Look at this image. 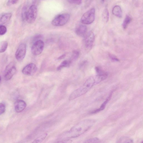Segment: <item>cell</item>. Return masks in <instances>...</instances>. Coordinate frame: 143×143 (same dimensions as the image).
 Returning <instances> with one entry per match:
<instances>
[{
  "instance_id": "obj_1",
  "label": "cell",
  "mask_w": 143,
  "mask_h": 143,
  "mask_svg": "<svg viewBox=\"0 0 143 143\" xmlns=\"http://www.w3.org/2000/svg\"><path fill=\"white\" fill-rule=\"evenodd\" d=\"M95 122V120L91 119H87L81 121L69 131L60 135L58 136V140L62 141L79 136L92 127Z\"/></svg>"
},
{
  "instance_id": "obj_2",
  "label": "cell",
  "mask_w": 143,
  "mask_h": 143,
  "mask_svg": "<svg viewBox=\"0 0 143 143\" xmlns=\"http://www.w3.org/2000/svg\"><path fill=\"white\" fill-rule=\"evenodd\" d=\"M96 84L97 83L95 76L89 78L81 87L71 93L69 96V100H72L85 94Z\"/></svg>"
},
{
  "instance_id": "obj_3",
  "label": "cell",
  "mask_w": 143,
  "mask_h": 143,
  "mask_svg": "<svg viewBox=\"0 0 143 143\" xmlns=\"http://www.w3.org/2000/svg\"><path fill=\"white\" fill-rule=\"evenodd\" d=\"M70 17V16L69 14L58 15L53 19L52 22V24L56 26H63L68 22Z\"/></svg>"
},
{
  "instance_id": "obj_4",
  "label": "cell",
  "mask_w": 143,
  "mask_h": 143,
  "mask_svg": "<svg viewBox=\"0 0 143 143\" xmlns=\"http://www.w3.org/2000/svg\"><path fill=\"white\" fill-rule=\"evenodd\" d=\"M95 19V9L91 8L82 15L80 22L84 24H89L92 23Z\"/></svg>"
},
{
  "instance_id": "obj_5",
  "label": "cell",
  "mask_w": 143,
  "mask_h": 143,
  "mask_svg": "<svg viewBox=\"0 0 143 143\" xmlns=\"http://www.w3.org/2000/svg\"><path fill=\"white\" fill-rule=\"evenodd\" d=\"M37 15V9L35 5H32L27 10L26 21L29 24L35 21Z\"/></svg>"
},
{
  "instance_id": "obj_6",
  "label": "cell",
  "mask_w": 143,
  "mask_h": 143,
  "mask_svg": "<svg viewBox=\"0 0 143 143\" xmlns=\"http://www.w3.org/2000/svg\"><path fill=\"white\" fill-rule=\"evenodd\" d=\"M16 69L13 62L7 66L5 71L4 78L6 80H10L16 72Z\"/></svg>"
},
{
  "instance_id": "obj_7",
  "label": "cell",
  "mask_w": 143,
  "mask_h": 143,
  "mask_svg": "<svg viewBox=\"0 0 143 143\" xmlns=\"http://www.w3.org/2000/svg\"><path fill=\"white\" fill-rule=\"evenodd\" d=\"M44 46L43 41L39 40L36 41L33 44L32 47V54L35 56H38L42 52Z\"/></svg>"
},
{
  "instance_id": "obj_8",
  "label": "cell",
  "mask_w": 143,
  "mask_h": 143,
  "mask_svg": "<svg viewBox=\"0 0 143 143\" xmlns=\"http://www.w3.org/2000/svg\"><path fill=\"white\" fill-rule=\"evenodd\" d=\"M26 46L24 43L20 44L16 50V58L18 61H21L24 58L26 55Z\"/></svg>"
},
{
  "instance_id": "obj_9",
  "label": "cell",
  "mask_w": 143,
  "mask_h": 143,
  "mask_svg": "<svg viewBox=\"0 0 143 143\" xmlns=\"http://www.w3.org/2000/svg\"><path fill=\"white\" fill-rule=\"evenodd\" d=\"M37 70V68L35 64L31 63L25 66L22 72L23 74L27 76H31L35 74Z\"/></svg>"
},
{
  "instance_id": "obj_10",
  "label": "cell",
  "mask_w": 143,
  "mask_h": 143,
  "mask_svg": "<svg viewBox=\"0 0 143 143\" xmlns=\"http://www.w3.org/2000/svg\"><path fill=\"white\" fill-rule=\"evenodd\" d=\"M84 43L86 48L91 49L92 48L95 39V34L92 32H90L86 35Z\"/></svg>"
},
{
  "instance_id": "obj_11",
  "label": "cell",
  "mask_w": 143,
  "mask_h": 143,
  "mask_svg": "<svg viewBox=\"0 0 143 143\" xmlns=\"http://www.w3.org/2000/svg\"><path fill=\"white\" fill-rule=\"evenodd\" d=\"M27 104L24 101L18 100L14 104V108L16 112L20 113L23 111L26 108Z\"/></svg>"
},
{
  "instance_id": "obj_12",
  "label": "cell",
  "mask_w": 143,
  "mask_h": 143,
  "mask_svg": "<svg viewBox=\"0 0 143 143\" xmlns=\"http://www.w3.org/2000/svg\"><path fill=\"white\" fill-rule=\"evenodd\" d=\"M87 28L85 25H80L77 27L76 32L78 35L80 37H83L87 34Z\"/></svg>"
},
{
  "instance_id": "obj_13",
  "label": "cell",
  "mask_w": 143,
  "mask_h": 143,
  "mask_svg": "<svg viewBox=\"0 0 143 143\" xmlns=\"http://www.w3.org/2000/svg\"><path fill=\"white\" fill-rule=\"evenodd\" d=\"M12 14L10 13L5 14L0 18V25L4 24L8 22L11 19Z\"/></svg>"
},
{
  "instance_id": "obj_14",
  "label": "cell",
  "mask_w": 143,
  "mask_h": 143,
  "mask_svg": "<svg viewBox=\"0 0 143 143\" xmlns=\"http://www.w3.org/2000/svg\"><path fill=\"white\" fill-rule=\"evenodd\" d=\"M112 92H111L110 94L109 95V96H108V97L107 99H106V100L105 101L102 103L99 109L95 110L94 111H91L90 113H91V114H95V113H98L100 111L103 110L105 109L106 106V105H107L108 103L109 102V101L111 99L112 96Z\"/></svg>"
},
{
  "instance_id": "obj_15",
  "label": "cell",
  "mask_w": 143,
  "mask_h": 143,
  "mask_svg": "<svg viewBox=\"0 0 143 143\" xmlns=\"http://www.w3.org/2000/svg\"><path fill=\"white\" fill-rule=\"evenodd\" d=\"M113 15L117 17L121 18L122 16V11L119 5H116L113 7L112 10Z\"/></svg>"
},
{
  "instance_id": "obj_16",
  "label": "cell",
  "mask_w": 143,
  "mask_h": 143,
  "mask_svg": "<svg viewBox=\"0 0 143 143\" xmlns=\"http://www.w3.org/2000/svg\"><path fill=\"white\" fill-rule=\"evenodd\" d=\"M95 69L97 73V75L102 77L105 79H107L108 76V74L107 72L103 70L99 67H95Z\"/></svg>"
},
{
  "instance_id": "obj_17",
  "label": "cell",
  "mask_w": 143,
  "mask_h": 143,
  "mask_svg": "<svg viewBox=\"0 0 143 143\" xmlns=\"http://www.w3.org/2000/svg\"><path fill=\"white\" fill-rule=\"evenodd\" d=\"M72 62L70 60H65L58 66L57 68V70L60 71L64 68L68 67L70 65Z\"/></svg>"
},
{
  "instance_id": "obj_18",
  "label": "cell",
  "mask_w": 143,
  "mask_h": 143,
  "mask_svg": "<svg viewBox=\"0 0 143 143\" xmlns=\"http://www.w3.org/2000/svg\"><path fill=\"white\" fill-rule=\"evenodd\" d=\"M102 19L104 22L107 23L109 20V10L107 8L104 9L102 14Z\"/></svg>"
},
{
  "instance_id": "obj_19",
  "label": "cell",
  "mask_w": 143,
  "mask_h": 143,
  "mask_svg": "<svg viewBox=\"0 0 143 143\" xmlns=\"http://www.w3.org/2000/svg\"><path fill=\"white\" fill-rule=\"evenodd\" d=\"M132 21V18L129 16H127L125 18L122 24V26L124 29L127 28L128 25Z\"/></svg>"
},
{
  "instance_id": "obj_20",
  "label": "cell",
  "mask_w": 143,
  "mask_h": 143,
  "mask_svg": "<svg viewBox=\"0 0 143 143\" xmlns=\"http://www.w3.org/2000/svg\"><path fill=\"white\" fill-rule=\"evenodd\" d=\"M8 43L6 41H3L0 43V53L4 52L8 47Z\"/></svg>"
},
{
  "instance_id": "obj_21",
  "label": "cell",
  "mask_w": 143,
  "mask_h": 143,
  "mask_svg": "<svg viewBox=\"0 0 143 143\" xmlns=\"http://www.w3.org/2000/svg\"><path fill=\"white\" fill-rule=\"evenodd\" d=\"M133 142V140L132 139L127 137H121L117 142L118 143H132Z\"/></svg>"
},
{
  "instance_id": "obj_22",
  "label": "cell",
  "mask_w": 143,
  "mask_h": 143,
  "mask_svg": "<svg viewBox=\"0 0 143 143\" xmlns=\"http://www.w3.org/2000/svg\"><path fill=\"white\" fill-rule=\"evenodd\" d=\"M80 52L78 50H75L73 51L70 60L71 62L75 61L78 59L79 56Z\"/></svg>"
},
{
  "instance_id": "obj_23",
  "label": "cell",
  "mask_w": 143,
  "mask_h": 143,
  "mask_svg": "<svg viewBox=\"0 0 143 143\" xmlns=\"http://www.w3.org/2000/svg\"><path fill=\"white\" fill-rule=\"evenodd\" d=\"M27 8L26 7H24L22 10L21 13L22 19L23 21H26V17L27 11Z\"/></svg>"
},
{
  "instance_id": "obj_24",
  "label": "cell",
  "mask_w": 143,
  "mask_h": 143,
  "mask_svg": "<svg viewBox=\"0 0 143 143\" xmlns=\"http://www.w3.org/2000/svg\"><path fill=\"white\" fill-rule=\"evenodd\" d=\"M47 135V134L46 133H44L43 134L40 135V136L38 137V138H37L35 140L33 143H41L42 141H43Z\"/></svg>"
},
{
  "instance_id": "obj_25",
  "label": "cell",
  "mask_w": 143,
  "mask_h": 143,
  "mask_svg": "<svg viewBox=\"0 0 143 143\" xmlns=\"http://www.w3.org/2000/svg\"><path fill=\"white\" fill-rule=\"evenodd\" d=\"M99 139L97 137H94L88 139L85 142V143H98L100 142Z\"/></svg>"
},
{
  "instance_id": "obj_26",
  "label": "cell",
  "mask_w": 143,
  "mask_h": 143,
  "mask_svg": "<svg viewBox=\"0 0 143 143\" xmlns=\"http://www.w3.org/2000/svg\"><path fill=\"white\" fill-rule=\"evenodd\" d=\"M7 32L6 27L4 25H0V35H4Z\"/></svg>"
},
{
  "instance_id": "obj_27",
  "label": "cell",
  "mask_w": 143,
  "mask_h": 143,
  "mask_svg": "<svg viewBox=\"0 0 143 143\" xmlns=\"http://www.w3.org/2000/svg\"><path fill=\"white\" fill-rule=\"evenodd\" d=\"M109 57L112 61L114 62H119L120 60L117 57L114 55L111 54H109Z\"/></svg>"
},
{
  "instance_id": "obj_28",
  "label": "cell",
  "mask_w": 143,
  "mask_h": 143,
  "mask_svg": "<svg viewBox=\"0 0 143 143\" xmlns=\"http://www.w3.org/2000/svg\"><path fill=\"white\" fill-rule=\"evenodd\" d=\"M5 111V104L2 103H0V115L4 113Z\"/></svg>"
},
{
  "instance_id": "obj_29",
  "label": "cell",
  "mask_w": 143,
  "mask_h": 143,
  "mask_svg": "<svg viewBox=\"0 0 143 143\" xmlns=\"http://www.w3.org/2000/svg\"><path fill=\"white\" fill-rule=\"evenodd\" d=\"M69 2L73 4L79 5L82 3V0H68Z\"/></svg>"
},
{
  "instance_id": "obj_30",
  "label": "cell",
  "mask_w": 143,
  "mask_h": 143,
  "mask_svg": "<svg viewBox=\"0 0 143 143\" xmlns=\"http://www.w3.org/2000/svg\"><path fill=\"white\" fill-rule=\"evenodd\" d=\"M19 0H8L7 4L8 6H10L16 4Z\"/></svg>"
},
{
  "instance_id": "obj_31",
  "label": "cell",
  "mask_w": 143,
  "mask_h": 143,
  "mask_svg": "<svg viewBox=\"0 0 143 143\" xmlns=\"http://www.w3.org/2000/svg\"><path fill=\"white\" fill-rule=\"evenodd\" d=\"M66 55L65 54H64L60 56L58 58V60H61L63 59L65 57Z\"/></svg>"
},
{
  "instance_id": "obj_32",
  "label": "cell",
  "mask_w": 143,
  "mask_h": 143,
  "mask_svg": "<svg viewBox=\"0 0 143 143\" xmlns=\"http://www.w3.org/2000/svg\"><path fill=\"white\" fill-rule=\"evenodd\" d=\"M105 0H102V1L103 3H104Z\"/></svg>"
},
{
  "instance_id": "obj_33",
  "label": "cell",
  "mask_w": 143,
  "mask_h": 143,
  "mask_svg": "<svg viewBox=\"0 0 143 143\" xmlns=\"http://www.w3.org/2000/svg\"><path fill=\"white\" fill-rule=\"evenodd\" d=\"M1 81V77L0 76V83Z\"/></svg>"
}]
</instances>
